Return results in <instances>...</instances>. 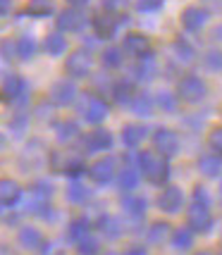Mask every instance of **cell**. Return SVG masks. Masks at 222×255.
I'll return each mask as SVG.
<instances>
[{
    "label": "cell",
    "instance_id": "6da1fadb",
    "mask_svg": "<svg viewBox=\"0 0 222 255\" xmlns=\"http://www.w3.org/2000/svg\"><path fill=\"white\" fill-rule=\"evenodd\" d=\"M139 172H141L148 181L163 184V181H167L170 167H167L165 157L160 155V153H156V150H144V153L139 155Z\"/></svg>",
    "mask_w": 222,
    "mask_h": 255
},
{
    "label": "cell",
    "instance_id": "7a4b0ae2",
    "mask_svg": "<svg viewBox=\"0 0 222 255\" xmlns=\"http://www.w3.org/2000/svg\"><path fill=\"white\" fill-rule=\"evenodd\" d=\"M91 65H93L91 53L89 50H84V48H79V50H74V53H69V55H67L65 72L69 74V77H74V79H84V77H89Z\"/></svg>",
    "mask_w": 222,
    "mask_h": 255
},
{
    "label": "cell",
    "instance_id": "3957f363",
    "mask_svg": "<svg viewBox=\"0 0 222 255\" xmlns=\"http://www.w3.org/2000/svg\"><path fill=\"white\" fill-rule=\"evenodd\" d=\"M187 224H189L191 232H199V234L211 232L213 215H211V210H208V205H203V203L189 205V210H187Z\"/></svg>",
    "mask_w": 222,
    "mask_h": 255
},
{
    "label": "cell",
    "instance_id": "277c9868",
    "mask_svg": "<svg viewBox=\"0 0 222 255\" xmlns=\"http://www.w3.org/2000/svg\"><path fill=\"white\" fill-rule=\"evenodd\" d=\"M177 96L184 103H199L206 96V84L199 77H182L177 84Z\"/></svg>",
    "mask_w": 222,
    "mask_h": 255
},
{
    "label": "cell",
    "instance_id": "5b68a950",
    "mask_svg": "<svg viewBox=\"0 0 222 255\" xmlns=\"http://www.w3.org/2000/svg\"><path fill=\"white\" fill-rule=\"evenodd\" d=\"M57 31L60 33H77L84 29V24H86V17H84V12L77 10V7H69V10H62L57 14Z\"/></svg>",
    "mask_w": 222,
    "mask_h": 255
},
{
    "label": "cell",
    "instance_id": "8992f818",
    "mask_svg": "<svg viewBox=\"0 0 222 255\" xmlns=\"http://www.w3.org/2000/svg\"><path fill=\"white\" fill-rule=\"evenodd\" d=\"M153 143H156V153H160L163 157H172L179 153V136L172 129H158Z\"/></svg>",
    "mask_w": 222,
    "mask_h": 255
},
{
    "label": "cell",
    "instance_id": "52a82bcc",
    "mask_svg": "<svg viewBox=\"0 0 222 255\" xmlns=\"http://www.w3.org/2000/svg\"><path fill=\"white\" fill-rule=\"evenodd\" d=\"M122 50L134 57H146L151 55V41L146 38L144 33H127L122 41Z\"/></svg>",
    "mask_w": 222,
    "mask_h": 255
},
{
    "label": "cell",
    "instance_id": "ba28073f",
    "mask_svg": "<svg viewBox=\"0 0 222 255\" xmlns=\"http://www.w3.org/2000/svg\"><path fill=\"white\" fill-rule=\"evenodd\" d=\"M117 26H120V19L115 17V12H103L93 17V31L100 38H112L117 33Z\"/></svg>",
    "mask_w": 222,
    "mask_h": 255
},
{
    "label": "cell",
    "instance_id": "9c48e42d",
    "mask_svg": "<svg viewBox=\"0 0 222 255\" xmlns=\"http://www.w3.org/2000/svg\"><path fill=\"white\" fill-rule=\"evenodd\" d=\"M115 160L112 157H100L93 165L89 167V177L96 181V184H108L112 177H115Z\"/></svg>",
    "mask_w": 222,
    "mask_h": 255
},
{
    "label": "cell",
    "instance_id": "30bf717a",
    "mask_svg": "<svg viewBox=\"0 0 222 255\" xmlns=\"http://www.w3.org/2000/svg\"><path fill=\"white\" fill-rule=\"evenodd\" d=\"M74 98H77V86H74L72 81L60 79V81L53 84V89H50V100H53L55 105H69Z\"/></svg>",
    "mask_w": 222,
    "mask_h": 255
},
{
    "label": "cell",
    "instance_id": "8fae6325",
    "mask_svg": "<svg viewBox=\"0 0 222 255\" xmlns=\"http://www.w3.org/2000/svg\"><path fill=\"white\" fill-rule=\"evenodd\" d=\"M108 103L105 100L96 98V96H91L89 100H86V105H84V120L91 124H100L105 117H108Z\"/></svg>",
    "mask_w": 222,
    "mask_h": 255
},
{
    "label": "cell",
    "instance_id": "7c38bea8",
    "mask_svg": "<svg viewBox=\"0 0 222 255\" xmlns=\"http://www.w3.org/2000/svg\"><path fill=\"white\" fill-rule=\"evenodd\" d=\"M86 153H100V150H108L112 145V133L108 129H93V131L86 136Z\"/></svg>",
    "mask_w": 222,
    "mask_h": 255
},
{
    "label": "cell",
    "instance_id": "4fadbf2b",
    "mask_svg": "<svg viewBox=\"0 0 222 255\" xmlns=\"http://www.w3.org/2000/svg\"><path fill=\"white\" fill-rule=\"evenodd\" d=\"M182 203H184V196H182V191L177 186H167L158 196V205H160V210L165 212H179L182 210Z\"/></svg>",
    "mask_w": 222,
    "mask_h": 255
},
{
    "label": "cell",
    "instance_id": "5bb4252c",
    "mask_svg": "<svg viewBox=\"0 0 222 255\" xmlns=\"http://www.w3.org/2000/svg\"><path fill=\"white\" fill-rule=\"evenodd\" d=\"M208 22V12L203 10V7H187V10L182 12V24H184V29H189V31H201L203 26Z\"/></svg>",
    "mask_w": 222,
    "mask_h": 255
},
{
    "label": "cell",
    "instance_id": "9a60e30c",
    "mask_svg": "<svg viewBox=\"0 0 222 255\" xmlns=\"http://www.w3.org/2000/svg\"><path fill=\"white\" fill-rule=\"evenodd\" d=\"M19 198H22L19 184L12 181V179H0V205L2 208H12V205L19 203Z\"/></svg>",
    "mask_w": 222,
    "mask_h": 255
},
{
    "label": "cell",
    "instance_id": "2e32d148",
    "mask_svg": "<svg viewBox=\"0 0 222 255\" xmlns=\"http://www.w3.org/2000/svg\"><path fill=\"white\" fill-rule=\"evenodd\" d=\"M17 239H19L22 248H26V251H38V248H43V234L38 232L36 227H22L19 234H17Z\"/></svg>",
    "mask_w": 222,
    "mask_h": 255
},
{
    "label": "cell",
    "instance_id": "e0dca14e",
    "mask_svg": "<svg viewBox=\"0 0 222 255\" xmlns=\"http://www.w3.org/2000/svg\"><path fill=\"white\" fill-rule=\"evenodd\" d=\"M170 234H172V229H170L167 222H153L151 229H148V234H146V239H148V244L163 246L167 239H170Z\"/></svg>",
    "mask_w": 222,
    "mask_h": 255
},
{
    "label": "cell",
    "instance_id": "ac0fdd59",
    "mask_svg": "<svg viewBox=\"0 0 222 255\" xmlns=\"http://www.w3.org/2000/svg\"><path fill=\"white\" fill-rule=\"evenodd\" d=\"M144 138H146V127H141V124H129V127L122 129V141L127 148H136Z\"/></svg>",
    "mask_w": 222,
    "mask_h": 255
},
{
    "label": "cell",
    "instance_id": "d6986e66",
    "mask_svg": "<svg viewBox=\"0 0 222 255\" xmlns=\"http://www.w3.org/2000/svg\"><path fill=\"white\" fill-rule=\"evenodd\" d=\"M199 169H201V174L203 177H220V172H222V160L218 155H203L199 160Z\"/></svg>",
    "mask_w": 222,
    "mask_h": 255
},
{
    "label": "cell",
    "instance_id": "ffe728a7",
    "mask_svg": "<svg viewBox=\"0 0 222 255\" xmlns=\"http://www.w3.org/2000/svg\"><path fill=\"white\" fill-rule=\"evenodd\" d=\"M98 229L100 234H105L108 239H117L120 234H122V224L117 217H112V215H103L98 220Z\"/></svg>",
    "mask_w": 222,
    "mask_h": 255
},
{
    "label": "cell",
    "instance_id": "44dd1931",
    "mask_svg": "<svg viewBox=\"0 0 222 255\" xmlns=\"http://www.w3.org/2000/svg\"><path fill=\"white\" fill-rule=\"evenodd\" d=\"M53 10H55L53 0H29V5H26L29 17H48V14H53Z\"/></svg>",
    "mask_w": 222,
    "mask_h": 255
},
{
    "label": "cell",
    "instance_id": "7402d4cb",
    "mask_svg": "<svg viewBox=\"0 0 222 255\" xmlns=\"http://www.w3.org/2000/svg\"><path fill=\"white\" fill-rule=\"evenodd\" d=\"M43 48H45V53H48V55H53V57L62 55V53L67 50L65 36H62V33H48V38H45Z\"/></svg>",
    "mask_w": 222,
    "mask_h": 255
},
{
    "label": "cell",
    "instance_id": "603a6c76",
    "mask_svg": "<svg viewBox=\"0 0 222 255\" xmlns=\"http://www.w3.org/2000/svg\"><path fill=\"white\" fill-rule=\"evenodd\" d=\"M170 239H172V246L177 251H189L191 244H194V232H191L189 227L187 229H175V232L170 234Z\"/></svg>",
    "mask_w": 222,
    "mask_h": 255
},
{
    "label": "cell",
    "instance_id": "cb8c5ba5",
    "mask_svg": "<svg viewBox=\"0 0 222 255\" xmlns=\"http://www.w3.org/2000/svg\"><path fill=\"white\" fill-rule=\"evenodd\" d=\"M112 96H115V100H117L120 105H127V103H132V98H134V86H132V81H117V84L112 86Z\"/></svg>",
    "mask_w": 222,
    "mask_h": 255
},
{
    "label": "cell",
    "instance_id": "d4e9b609",
    "mask_svg": "<svg viewBox=\"0 0 222 255\" xmlns=\"http://www.w3.org/2000/svg\"><path fill=\"white\" fill-rule=\"evenodd\" d=\"M24 91V81L17 74H10V77H5L2 81V93L7 96V98H19Z\"/></svg>",
    "mask_w": 222,
    "mask_h": 255
},
{
    "label": "cell",
    "instance_id": "484cf974",
    "mask_svg": "<svg viewBox=\"0 0 222 255\" xmlns=\"http://www.w3.org/2000/svg\"><path fill=\"white\" fill-rule=\"evenodd\" d=\"M129 105H132V110L136 112V115H151V112H153V100H151L148 93H134V98Z\"/></svg>",
    "mask_w": 222,
    "mask_h": 255
},
{
    "label": "cell",
    "instance_id": "4316f807",
    "mask_svg": "<svg viewBox=\"0 0 222 255\" xmlns=\"http://www.w3.org/2000/svg\"><path fill=\"white\" fill-rule=\"evenodd\" d=\"M14 53H17V57H22V60H31L33 53H36V41H33L31 36H22L14 43Z\"/></svg>",
    "mask_w": 222,
    "mask_h": 255
},
{
    "label": "cell",
    "instance_id": "83f0119b",
    "mask_svg": "<svg viewBox=\"0 0 222 255\" xmlns=\"http://www.w3.org/2000/svg\"><path fill=\"white\" fill-rule=\"evenodd\" d=\"M122 208L124 212H129V215H144L146 210V200L144 198H139V196H124L122 198Z\"/></svg>",
    "mask_w": 222,
    "mask_h": 255
},
{
    "label": "cell",
    "instance_id": "f1b7e54d",
    "mask_svg": "<svg viewBox=\"0 0 222 255\" xmlns=\"http://www.w3.org/2000/svg\"><path fill=\"white\" fill-rule=\"evenodd\" d=\"M91 234V224L89 220H74V222L69 224V239L77 244V241H81L84 236H89Z\"/></svg>",
    "mask_w": 222,
    "mask_h": 255
},
{
    "label": "cell",
    "instance_id": "f546056e",
    "mask_svg": "<svg viewBox=\"0 0 222 255\" xmlns=\"http://www.w3.org/2000/svg\"><path fill=\"white\" fill-rule=\"evenodd\" d=\"M139 184V172L134 167H124V172L120 174V189L122 191H134Z\"/></svg>",
    "mask_w": 222,
    "mask_h": 255
},
{
    "label": "cell",
    "instance_id": "4dcf8cb0",
    "mask_svg": "<svg viewBox=\"0 0 222 255\" xmlns=\"http://www.w3.org/2000/svg\"><path fill=\"white\" fill-rule=\"evenodd\" d=\"M55 133H57V141H62V143H65V141H72V138L77 136L79 127H77V122H69V120H67V122L57 124V131Z\"/></svg>",
    "mask_w": 222,
    "mask_h": 255
},
{
    "label": "cell",
    "instance_id": "1f68e13d",
    "mask_svg": "<svg viewBox=\"0 0 222 255\" xmlns=\"http://www.w3.org/2000/svg\"><path fill=\"white\" fill-rule=\"evenodd\" d=\"M98 248H100V244H98V239L96 236H84L81 241H77V251H79V255H96L98 253Z\"/></svg>",
    "mask_w": 222,
    "mask_h": 255
},
{
    "label": "cell",
    "instance_id": "d6a6232c",
    "mask_svg": "<svg viewBox=\"0 0 222 255\" xmlns=\"http://www.w3.org/2000/svg\"><path fill=\"white\" fill-rule=\"evenodd\" d=\"M203 62L211 72H222V48H211L203 57Z\"/></svg>",
    "mask_w": 222,
    "mask_h": 255
},
{
    "label": "cell",
    "instance_id": "836d02e7",
    "mask_svg": "<svg viewBox=\"0 0 222 255\" xmlns=\"http://www.w3.org/2000/svg\"><path fill=\"white\" fill-rule=\"evenodd\" d=\"M91 196V191L84 186V184H79V181H74L69 189H67V198L72 200V203H84V200Z\"/></svg>",
    "mask_w": 222,
    "mask_h": 255
},
{
    "label": "cell",
    "instance_id": "e575fe53",
    "mask_svg": "<svg viewBox=\"0 0 222 255\" xmlns=\"http://www.w3.org/2000/svg\"><path fill=\"white\" fill-rule=\"evenodd\" d=\"M103 65L115 69V67L122 65V50L120 48H105L103 50Z\"/></svg>",
    "mask_w": 222,
    "mask_h": 255
},
{
    "label": "cell",
    "instance_id": "d590c367",
    "mask_svg": "<svg viewBox=\"0 0 222 255\" xmlns=\"http://www.w3.org/2000/svg\"><path fill=\"white\" fill-rule=\"evenodd\" d=\"M136 72H139V79H153L156 77V62H153V57L146 55L144 62L136 67Z\"/></svg>",
    "mask_w": 222,
    "mask_h": 255
},
{
    "label": "cell",
    "instance_id": "8d00e7d4",
    "mask_svg": "<svg viewBox=\"0 0 222 255\" xmlns=\"http://www.w3.org/2000/svg\"><path fill=\"white\" fill-rule=\"evenodd\" d=\"M208 148H213L215 153L222 155V127L211 129V133H208Z\"/></svg>",
    "mask_w": 222,
    "mask_h": 255
},
{
    "label": "cell",
    "instance_id": "74e56055",
    "mask_svg": "<svg viewBox=\"0 0 222 255\" xmlns=\"http://www.w3.org/2000/svg\"><path fill=\"white\" fill-rule=\"evenodd\" d=\"M175 50H177V57L182 62H191V60H194V50H191L184 41H177V43H175Z\"/></svg>",
    "mask_w": 222,
    "mask_h": 255
},
{
    "label": "cell",
    "instance_id": "f35d334b",
    "mask_svg": "<svg viewBox=\"0 0 222 255\" xmlns=\"http://www.w3.org/2000/svg\"><path fill=\"white\" fill-rule=\"evenodd\" d=\"M163 7V0H136V10L139 12H156Z\"/></svg>",
    "mask_w": 222,
    "mask_h": 255
},
{
    "label": "cell",
    "instance_id": "ab89813d",
    "mask_svg": "<svg viewBox=\"0 0 222 255\" xmlns=\"http://www.w3.org/2000/svg\"><path fill=\"white\" fill-rule=\"evenodd\" d=\"M158 105H160L165 112H175V110H177V100L172 98L170 93H160V96H158Z\"/></svg>",
    "mask_w": 222,
    "mask_h": 255
},
{
    "label": "cell",
    "instance_id": "60d3db41",
    "mask_svg": "<svg viewBox=\"0 0 222 255\" xmlns=\"http://www.w3.org/2000/svg\"><path fill=\"white\" fill-rule=\"evenodd\" d=\"M194 203H203V205H208V193H206V189H196L194 191Z\"/></svg>",
    "mask_w": 222,
    "mask_h": 255
},
{
    "label": "cell",
    "instance_id": "b9f144b4",
    "mask_svg": "<svg viewBox=\"0 0 222 255\" xmlns=\"http://www.w3.org/2000/svg\"><path fill=\"white\" fill-rule=\"evenodd\" d=\"M124 5H127V0H105V7H108V10H120V7H124Z\"/></svg>",
    "mask_w": 222,
    "mask_h": 255
},
{
    "label": "cell",
    "instance_id": "7bdbcfd3",
    "mask_svg": "<svg viewBox=\"0 0 222 255\" xmlns=\"http://www.w3.org/2000/svg\"><path fill=\"white\" fill-rule=\"evenodd\" d=\"M10 10H12V0H0V17L10 14Z\"/></svg>",
    "mask_w": 222,
    "mask_h": 255
},
{
    "label": "cell",
    "instance_id": "ee69618b",
    "mask_svg": "<svg viewBox=\"0 0 222 255\" xmlns=\"http://www.w3.org/2000/svg\"><path fill=\"white\" fill-rule=\"evenodd\" d=\"M86 2H89V0H67V5H72V7H84V5H86Z\"/></svg>",
    "mask_w": 222,
    "mask_h": 255
},
{
    "label": "cell",
    "instance_id": "f6af8a7d",
    "mask_svg": "<svg viewBox=\"0 0 222 255\" xmlns=\"http://www.w3.org/2000/svg\"><path fill=\"white\" fill-rule=\"evenodd\" d=\"M124 255H148V253H146L144 248H129V251H127Z\"/></svg>",
    "mask_w": 222,
    "mask_h": 255
},
{
    "label": "cell",
    "instance_id": "bcb514c9",
    "mask_svg": "<svg viewBox=\"0 0 222 255\" xmlns=\"http://www.w3.org/2000/svg\"><path fill=\"white\" fill-rule=\"evenodd\" d=\"M213 41H222V24L220 26H215V31H213Z\"/></svg>",
    "mask_w": 222,
    "mask_h": 255
},
{
    "label": "cell",
    "instance_id": "7dc6e473",
    "mask_svg": "<svg viewBox=\"0 0 222 255\" xmlns=\"http://www.w3.org/2000/svg\"><path fill=\"white\" fill-rule=\"evenodd\" d=\"M0 255H17L12 248H7V246H0Z\"/></svg>",
    "mask_w": 222,
    "mask_h": 255
},
{
    "label": "cell",
    "instance_id": "c3c4849f",
    "mask_svg": "<svg viewBox=\"0 0 222 255\" xmlns=\"http://www.w3.org/2000/svg\"><path fill=\"white\" fill-rule=\"evenodd\" d=\"M196 255H213V253H208V251H201V253H196Z\"/></svg>",
    "mask_w": 222,
    "mask_h": 255
},
{
    "label": "cell",
    "instance_id": "681fc988",
    "mask_svg": "<svg viewBox=\"0 0 222 255\" xmlns=\"http://www.w3.org/2000/svg\"><path fill=\"white\" fill-rule=\"evenodd\" d=\"M108 255H115V253H108Z\"/></svg>",
    "mask_w": 222,
    "mask_h": 255
},
{
    "label": "cell",
    "instance_id": "f907efd6",
    "mask_svg": "<svg viewBox=\"0 0 222 255\" xmlns=\"http://www.w3.org/2000/svg\"><path fill=\"white\" fill-rule=\"evenodd\" d=\"M220 255H222V253H220Z\"/></svg>",
    "mask_w": 222,
    "mask_h": 255
}]
</instances>
